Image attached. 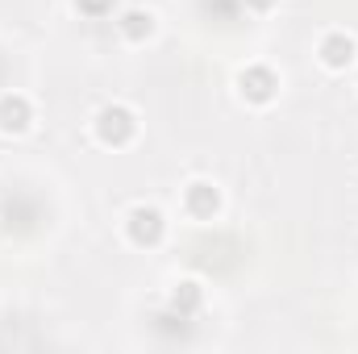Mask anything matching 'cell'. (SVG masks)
I'll return each instance as SVG.
<instances>
[{"label": "cell", "mask_w": 358, "mask_h": 354, "mask_svg": "<svg viewBox=\"0 0 358 354\" xmlns=\"http://www.w3.org/2000/svg\"><path fill=\"white\" fill-rule=\"evenodd\" d=\"M171 304H176L179 313H192V309L200 304V288H196V283H183V288L176 292V300H171Z\"/></svg>", "instance_id": "obj_8"}, {"label": "cell", "mask_w": 358, "mask_h": 354, "mask_svg": "<svg viewBox=\"0 0 358 354\" xmlns=\"http://www.w3.org/2000/svg\"><path fill=\"white\" fill-rule=\"evenodd\" d=\"M121 29H125L129 38L150 34V13H125V17H121Z\"/></svg>", "instance_id": "obj_7"}, {"label": "cell", "mask_w": 358, "mask_h": 354, "mask_svg": "<svg viewBox=\"0 0 358 354\" xmlns=\"http://www.w3.org/2000/svg\"><path fill=\"white\" fill-rule=\"evenodd\" d=\"M129 238H134L138 246H155V242L163 238V217H159L155 208H134V213H129Z\"/></svg>", "instance_id": "obj_2"}, {"label": "cell", "mask_w": 358, "mask_h": 354, "mask_svg": "<svg viewBox=\"0 0 358 354\" xmlns=\"http://www.w3.org/2000/svg\"><path fill=\"white\" fill-rule=\"evenodd\" d=\"M217 187H208V183H192L187 187V208L196 213V217H213L217 213Z\"/></svg>", "instance_id": "obj_6"}, {"label": "cell", "mask_w": 358, "mask_h": 354, "mask_svg": "<svg viewBox=\"0 0 358 354\" xmlns=\"http://www.w3.org/2000/svg\"><path fill=\"white\" fill-rule=\"evenodd\" d=\"M0 125L4 129H25L29 125V100L25 96H4L0 100Z\"/></svg>", "instance_id": "obj_3"}, {"label": "cell", "mask_w": 358, "mask_h": 354, "mask_svg": "<svg viewBox=\"0 0 358 354\" xmlns=\"http://www.w3.org/2000/svg\"><path fill=\"white\" fill-rule=\"evenodd\" d=\"M321 55H325V63H329V67H346V63L355 59V42H350L346 34H329V38H325V46H321Z\"/></svg>", "instance_id": "obj_5"}, {"label": "cell", "mask_w": 358, "mask_h": 354, "mask_svg": "<svg viewBox=\"0 0 358 354\" xmlns=\"http://www.w3.org/2000/svg\"><path fill=\"white\" fill-rule=\"evenodd\" d=\"M84 13H92V17H100V13H108L113 8V0H76Z\"/></svg>", "instance_id": "obj_9"}, {"label": "cell", "mask_w": 358, "mask_h": 354, "mask_svg": "<svg viewBox=\"0 0 358 354\" xmlns=\"http://www.w3.org/2000/svg\"><path fill=\"white\" fill-rule=\"evenodd\" d=\"M242 92H246L250 100H271V92H275V76H271L267 67H250V71L242 76Z\"/></svg>", "instance_id": "obj_4"}, {"label": "cell", "mask_w": 358, "mask_h": 354, "mask_svg": "<svg viewBox=\"0 0 358 354\" xmlns=\"http://www.w3.org/2000/svg\"><path fill=\"white\" fill-rule=\"evenodd\" d=\"M96 129H100L104 142L121 146V142L134 138V117H129V108H104V113L96 117Z\"/></svg>", "instance_id": "obj_1"}, {"label": "cell", "mask_w": 358, "mask_h": 354, "mask_svg": "<svg viewBox=\"0 0 358 354\" xmlns=\"http://www.w3.org/2000/svg\"><path fill=\"white\" fill-rule=\"evenodd\" d=\"M250 4H255V8H267L271 0H250Z\"/></svg>", "instance_id": "obj_10"}]
</instances>
